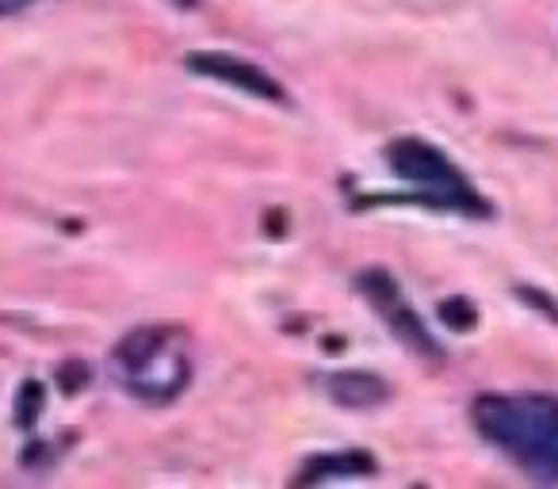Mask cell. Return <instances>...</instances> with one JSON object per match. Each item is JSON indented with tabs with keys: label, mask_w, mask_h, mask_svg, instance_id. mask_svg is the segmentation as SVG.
Returning a JSON list of instances; mask_svg holds the SVG:
<instances>
[{
	"label": "cell",
	"mask_w": 558,
	"mask_h": 489,
	"mask_svg": "<svg viewBox=\"0 0 558 489\" xmlns=\"http://www.w3.org/2000/svg\"><path fill=\"white\" fill-rule=\"evenodd\" d=\"M474 425L535 478L558 481V398L482 394L474 402Z\"/></svg>",
	"instance_id": "obj_1"
},
{
	"label": "cell",
	"mask_w": 558,
	"mask_h": 489,
	"mask_svg": "<svg viewBox=\"0 0 558 489\" xmlns=\"http://www.w3.org/2000/svg\"><path fill=\"white\" fill-rule=\"evenodd\" d=\"M390 169H395L405 184L417 187L428 203H436V207L474 210V215L486 210V203L474 195V187L466 184L463 172H459L440 149L428 146V142L398 138L395 146H390Z\"/></svg>",
	"instance_id": "obj_2"
},
{
	"label": "cell",
	"mask_w": 558,
	"mask_h": 489,
	"mask_svg": "<svg viewBox=\"0 0 558 489\" xmlns=\"http://www.w3.org/2000/svg\"><path fill=\"white\" fill-rule=\"evenodd\" d=\"M360 291H364L367 303L379 310V318L387 321L390 333H395L405 349L417 352V356H425V359H444L440 344L433 341V333H428L425 321L417 318V310L405 303L395 276H387L383 268H367V272H360Z\"/></svg>",
	"instance_id": "obj_3"
},
{
	"label": "cell",
	"mask_w": 558,
	"mask_h": 489,
	"mask_svg": "<svg viewBox=\"0 0 558 489\" xmlns=\"http://www.w3.org/2000/svg\"><path fill=\"white\" fill-rule=\"evenodd\" d=\"M184 65L199 77L210 81H222V85L238 88L245 96H256V100H268V103H288V93L279 85L271 73H264L260 65L245 62L238 54H222V50H192L184 58Z\"/></svg>",
	"instance_id": "obj_4"
},
{
	"label": "cell",
	"mask_w": 558,
	"mask_h": 489,
	"mask_svg": "<svg viewBox=\"0 0 558 489\" xmlns=\"http://www.w3.org/2000/svg\"><path fill=\"white\" fill-rule=\"evenodd\" d=\"M119 375L131 387V394H138L142 402H169L187 387V356L177 349V333H172L154 356Z\"/></svg>",
	"instance_id": "obj_5"
},
{
	"label": "cell",
	"mask_w": 558,
	"mask_h": 489,
	"mask_svg": "<svg viewBox=\"0 0 558 489\" xmlns=\"http://www.w3.org/2000/svg\"><path fill=\"white\" fill-rule=\"evenodd\" d=\"M326 394L344 409H375L390 398V387L372 371H337L326 379Z\"/></svg>",
	"instance_id": "obj_6"
},
{
	"label": "cell",
	"mask_w": 558,
	"mask_h": 489,
	"mask_svg": "<svg viewBox=\"0 0 558 489\" xmlns=\"http://www.w3.org/2000/svg\"><path fill=\"white\" fill-rule=\"evenodd\" d=\"M375 463L367 451H344V455H314L311 466L299 474V481L314 486V481H329V478H352V474H372Z\"/></svg>",
	"instance_id": "obj_7"
},
{
	"label": "cell",
	"mask_w": 558,
	"mask_h": 489,
	"mask_svg": "<svg viewBox=\"0 0 558 489\" xmlns=\"http://www.w3.org/2000/svg\"><path fill=\"white\" fill-rule=\"evenodd\" d=\"M39 409H43V387H39V382H24V387H20L16 420H20L24 428H32V425H35V417H39Z\"/></svg>",
	"instance_id": "obj_8"
},
{
	"label": "cell",
	"mask_w": 558,
	"mask_h": 489,
	"mask_svg": "<svg viewBox=\"0 0 558 489\" xmlns=\"http://www.w3.org/2000/svg\"><path fill=\"white\" fill-rule=\"evenodd\" d=\"M440 318L448 321V329L463 333V329L474 326V306L466 303V298H448V303L440 306Z\"/></svg>",
	"instance_id": "obj_9"
},
{
	"label": "cell",
	"mask_w": 558,
	"mask_h": 489,
	"mask_svg": "<svg viewBox=\"0 0 558 489\" xmlns=\"http://www.w3.org/2000/svg\"><path fill=\"white\" fill-rule=\"evenodd\" d=\"M169 4H177V9H195L199 0H169Z\"/></svg>",
	"instance_id": "obj_10"
}]
</instances>
